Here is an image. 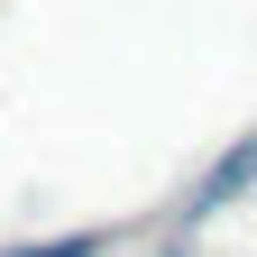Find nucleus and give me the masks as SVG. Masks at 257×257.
<instances>
[{"label":"nucleus","instance_id":"nucleus-3","mask_svg":"<svg viewBox=\"0 0 257 257\" xmlns=\"http://www.w3.org/2000/svg\"><path fill=\"white\" fill-rule=\"evenodd\" d=\"M175 257H184V248H175Z\"/></svg>","mask_w":257,"mask_h":257},{"label":"nucleus","instance_id":"nucleus-2","mask_svg":"<svg viewBox=\"0 0 257 257\" xmlns=\"http://www.w3.org/2000/svg\"><path fill=\"white\" fill-rule=\"evenodd\" d=\"M10 257H101V239H37V248H10Z\"/></svg>","mask_w":257,"mask_h":257},{"label":"nucleus","instance_id":"nucleus-1","mask_svg":"<svg viewBox=\"0 0 257 257\" xmlns=\"http://www.w3.org/2000/svg\"><path fill=\"white\" fill-rule=\"evenodd\" d=\"M248 184H257V138H248V147L230 156V166H211V175H202V193H193V211H220V202H239Z\"/></svg>","mask_w":257,"mask_h":257}]
</instances>
